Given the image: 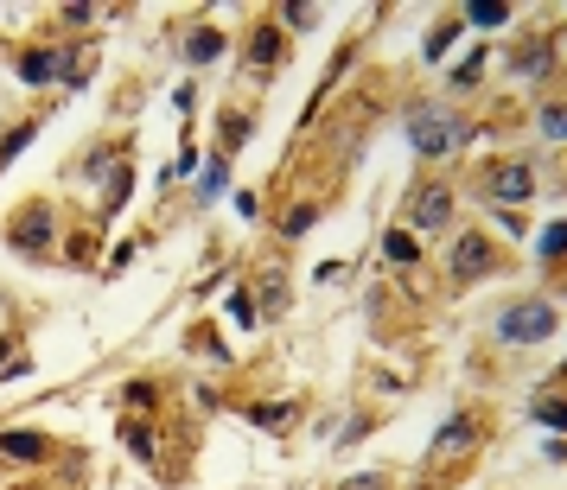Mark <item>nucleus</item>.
Masks as SVG:
<instances>
[{"instance_id": "obj_30", "label": "nucleus", "mask_w": 567, "mask_h": 490, "mask_svg": "<svg viewBox=\"0 0 567 490\" xmlns=\"http://www.w3.org/2000/svg\"><path fill=\"white\" fill-rule=\"evenodd\" d=\"M280 306H288V293H280V280H268V300H261V312H268V319H274V312H280Z\"/></svg>"}, {"instance_id": "obj_6", "label": "nucleus", "mask_w": 567, "mask_h": 490, "mask_svg": "<svg viewBox=\"0 0 567 490\" xmlns=\"http://www.w3.org/2000/svg\"><path fill=\"white\" fill-rule=\"evenodd\" d=\"M453 274H459V280L491 274V242H484V236H459V242H453Z\"/></svg>"}, {"instance_id": "obj_27", "label": "nucleus", "mask_w": 567, "mask_h": 490, "mask_svg": "<svg viewBox=\"0 0 567 490\" xmlns=\"http://www.w3.org/2000/svg\"><path fill=\"white\" fill-rule=\"evenodd\" d=\"M198 350H204L210 363H230V344H217V337H210V331H198Z\"/></svg>"}, {"instance_id": "obj_25", "label": "nucleus", "mask_w": 567, "mask_h": 490, "mask_svg": "<svg viewBox=\"0 0 567 490\" xmlns=\"http://www.w3.org/2000/svg\"><path fill=\"white\" fill-rule=\"evenodd\" d=\"M26 140H32V127H13L7 140H0V166H7V160H20V147H26Z\"/></svg>"}, {"instance_id": "obj_17", "label": "nucleus", "mask_w": 567, "mask_h": 490, "mask_svg": "<svg viewBox=\"0 0 567 490\" xmlns=\"http://www.w3.org/2000/svg\"><path fill=\"white\" fill-rule=\"evenodd\" d=\"M383 255H389V261H402V267H408V261H414V255H421V242H414V236H402V230H389V236H383Z\"/></svg>"}, {"instance_id": "obj_24", "label": "nucleus", "mask_w": 567, "mask_h": 490, "mask_svg": "<svg viewBox=\"0 0 567 490\" xmlns=\"http://www.w3.org/2000/svg\"><path fill=\"white\" fill-rule=\"evenodd\" d=\"M313 217H319V210H313V204H300V210H294V217H288V223H280V236H306V230H313Z\"/></svg>"}, {"instance_id": "obj_3", "label": "nucleus", "mask_w": 567, "mask_h": 490, "mask_svg": "<svg viewBox=\"0 0 567 490\" xmlns=\"http://www.w3.org/2000/svg\"><path fill=\"white\" fill-rule=\"evenodd\" d=\"M408 217H414V230H447L453 223V191L447 185H421L408 197Z\"/></svg>"}, {"instance_id": "obj_9", "label": "nucleus", "mask_w": 567, "mask_h": 490, "mask_svg": "<svg viewBox=\"0 0 567 490\" xmlns=\"http://www.w3.org/2000/svg\"><path fill=\"white\" fill-rule=\"evenodd\" d=\"M224 45H230V39H224L217 26H198V32L185 39V57H191V64H217V57H224Z\"/></svg>"}, {"instance_id": "obj_22", "label": "nucleus", "mask_w": 567, "mask_h": 490, "mask_svg": "<svg viewBox=\"0 0 567 490\" xmlns=\"http://www.w3.org/2000/svg\"><path fill=\"white\" fill-rule=\"evenodd\" d=\"M478 70H484V51H472V57L453 70V90H472V83H478Z\"/></svg>"}, {"instance_id": "obj_28", "label": "nucleus", "mask_w": 567, "mask_h": 490, "mask_svg": "<svg viewBox=\"0 0 567 490\" xmlns=\"http://www.w3.org/2000/svg\"><path fill=\"white\" fill-rule=\"evenodd\" d=\"M230 319H236V325H255V300H249V293H230Z\"/></svg>"}, {"instance_id": "obj_26", "label": "nucleus", "mask_w": 567, "mask_h": 490, "mask_svg": "<svg viewBox=\"0 0 567 490\" xmlns=\"http://www.w3.org/2000/svg\"><path fill=\"white\" fill-rule=\"evenodd\" d=\"M154 401H160L154 382H128V407H154Z\"/></svg>"}, {"instance_id": "obj_16", "label": "nucleus", "mask_w": 567, "mask_h": 490, "mask_svg": "<svg viewBox=\"0 0 567 490\" xmlns=\"http://www.w3.org/2000/svg\"><path fill=\"white\" fill-rule=\"evenodd\" d=\"M249 64H280V32H274V26H261V32L249 39Z\"/></svg>"}, {"instance_id": "obj_20", "label": "nucleus", "mask_w": 567, "mask_h": 490, "mask_svg": "<svg viewBox=\"0 0 567 490\" xmlns=\"http://www.w3.org/2000/svg\"><path fill=\"white\" fill-rule=\"evenodd\" d=\"M243 140H249V115H236V109H230V115H224V153H236Z\"/></svg>"}, {"instance_id": "obj_5", "label": "nucleus", "mask_w": 567, "mask_h": 490, "mask_svg": "<svg viewBox=\"0 0 567 490\" xmlns=\"http://www.w3.org/2000/svg\"><path fill=\"white\" fill-rule=\"evenodd\" d=\"M45 242H51V204H32L26 217L13 223V249L20 255H45Z\"/></svg>"}, {"instance_id": "obj_7", "label": "nucleus", "mask_w": 567, "mask_h": 490, "mask_svg": "<svg viewBox=\"0 0 567 490\" xmlns=\"http://www.w3.org/2000/svg\"><path fill=\"white\" fill-rule=\"evenodd\" d=\"M472 440H478V420H472V414H453L447 427L434 433V459H453V452H472Z\"/></svg>"}, {"instance_id": "obj_1", "label": "nucleus", "mask_w": 567, "mask_h": 490, "mask_svg": "<svg viewBox=\"0 0 567 490\" xmlns=\"http://www.w3.org/2000/svg\"><path fill=\"white\" fill-rule=\"evenodd\" d=\"M465 140H472V127H465L459 115H447V109H414V115H408V147H414V153H428V160L459 153Z\"/></svg>"}, {"instance_id": "obj_11", "label": "nucleus", "mask_w": 567, "mask_h": 490, "mask_svg": "<svg viewBox=\"0 0 567 490\" xmlns=\"http://www.w3.org/2000/svg\"><path fill=\"white\" fill-rule=\"evenodd\" d=\"M548 64H554V45H548V39H536L523 57H510V70H517V77H536V83L548 77Z\"/></svg>"}, {"instance_id": "obj_2", "label": "nucleus", "mask_w": 567, "mask_h": 490, "mask_svg": "<svg viewBox=\"0 0 567 490\" xmlns=\"http://www.w3.org/2000/svg\"><path fill=\"white\" fill-rule=\"evenodd\" d=\"M554 325H561V319H554L548 300H517V306L498 319V337H504V344H542V337H554Z\"/></svg>"}, {"instance_id": "obj_10", "label": "nucleus", "mask_w": 567, "mask_h": 490, "mask_svg": "<svg viewBox=\"0 0 567 490\" xmlns=\"http://www.w3.org/2000/svg\"><path fill=\"white\" fill-rule=\"evenodd\" d=\"M51 77H58V51H26V57H20V83L45 90Z\"/></svg>"}, {"instance_id": "obj_19", "label": "nucleus", "mask_w": 567, "mask_h": 490, "mask_svg": "<svg viewBox=\"0 0 567 490\" xmlns=\"http://www.w3.org/2000/svg\"><path fill=\"white\" fill-rule=\"evenodd\" d=\"M561 249H567V223H548V230L536 236V255H542V261H554Z\"/></svg>"}, {"instance_id": "obj_14", "label": "nucleus", "mask_w": 567, "mask_h": 490, "mask_svg": "<svg viewBox=\"0 0 567 490\" xmlns=\"http://www.w3.org/2000/svg\"><path fill=\"white\" fill-rule=\"evenodd\" d=\"M224 185H230V160L217 153V160L204 166V179H198V204H210V197H224Z\"/></svg>"}, {"instance_id": "obj_31", "label": "nucleus", "mask_w": 567, "mask_h": 490, "mask_svg": "<svg viewBox=\"0 0 567 490\" xmlns=\"http://www.w3.org/2000/svg\"><path fill=\"white\" fill-rule=\"evenodd\" d=\"M344 490H383V477H350Z\"/></svg>"}, {"instance_id": "obj_8", "label": "nucleus", "mask_w": 567, "mask_h": 490, "mask_svg": "<svg viewBox=\"0 0 567 490\" xmlns=\"http://www.w3.org/2000/svg\"><path fill=\"white\" fill-rule=\"evenodd\" d=\"M0 459H20V465H39L45 459V440L32 427H0Z\"/></svg>"}, {"instance_id": "obj_13", "label": "nucleus", "mask_w": 567, "mask_h": 490, "mask_svg": "<svg viewBox=\"0 0 567 490\" xmlns=\"http://www.w3.org/2000/svg\"><path fill=\"white\" fill-rule=\"evenodd\" d=\"M121 440H128V452H134L140 465H147V471L160 465V452H154V433H147V427H140V420H128V427H121Z\"/></svg>"}, {"instance_id": "obj_23", "label": "nucleus", "mask_w": 567, "mask_h": 490, "mask_svg": "<svg viewBox=\"0 0 567 490\" xmlns=\"http://www.w3.org/2000/svg\"><path fill=\"white\" fill-rule=\"evenodd\" d=\"M453 39H459V20H447V26H434V32H428V57H440V51H447Z\"/></svg>"}, {"instance_id": "obj_4", "label": "nucleus", "mask_w": 567, "mask_h": 490, "mask_svg": "<svg viewBox=\"0 0 567 490\" xmlns=\"http://www.w3.org/2000/svg\"><path fill=\"white\" fill-rule=\"evenodd\" d=\"M484 191L498 197V204H523V197L536 191V172H529L523 160H504V166H491V172H484Z\"/></svg>"}, {"instance_id": "obj_12", "label": "nucleus", "mask_w": 567, "mask_h": 490, "mask_svg": "<svg viewBox=\"0 0 567 490\" xmlns=\"http://www.w3.org/2000/svg\"><path fill=\"white\" fill-rule=\"evenodd\" d=\"M294 420V401H255L249 407V427H268V433H280Z\"/></svg>"}, {"instance_id": "obj_15", "label": "nucleus", "mask_w": 567, "mask_h": 490, "mask_svg": "<svg viewBox=\"0 0 567 490\" xmlns=\"http://www.w3.org/2000/svg\"><path fill=\"white\" fill-rule=\"evenodd\" d=\"M504 20H510L504 0H472V7H465V26H504Z\"/></svg>"}, {"instance_id": "obj_21", "label": "nucleus", "mask_w": 567, "mask_h": 490, "mask_svg": "<svg viewBox=\"0 0 567 490\" xmlns=\"http://www.w3.org/2000/svg\"><path fill=\"white\" fill-rule=\"evenodd\" d=\"M529 414H536V420H542V427H567V407H561V401H554V395H542V401H536V407H529Z\"/></svg>"}, {"instance_id": "obj_18", "label": "nucleus", "mask_w": 567, "mask_h": 490, "mask_svg": "<svg viewBox=\"0 0 567 490\" xmlns=\"http://www.w3.org/2000/svg\"><path fill=\"white\" fill-rule=\"evenodd\" d=\"M542 140H567V115H561V102H542Z\"/></svg>"}, {"instance_id": "obj_29", "label": "nucleus", "mask_w": 567, "mask_h": 490, "mask_svg": "<svg viewBox=\"0 0 567 490\" xmlns=\"http://www.w3.org/2000/svg\"><path fill=\"white\" fill-rule=\"evenodd\" d=\"M288 26H319V7H306V0H294V7H288Z\"/></svg>"}]
</instances>
